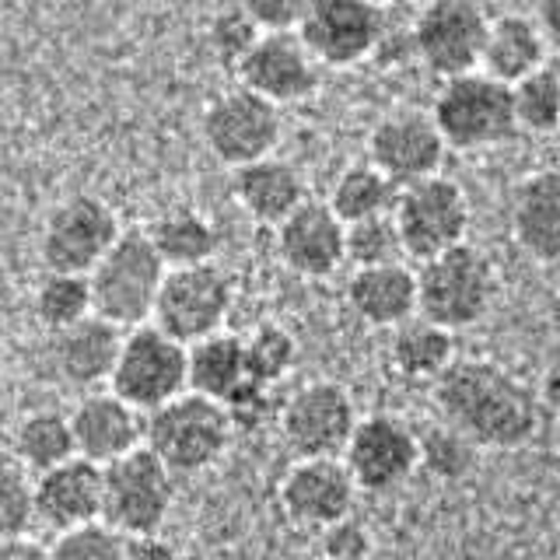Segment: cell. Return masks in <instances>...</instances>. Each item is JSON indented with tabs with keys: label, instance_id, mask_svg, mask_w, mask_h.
Returning a JSON list of instances; mask_svg holds the SVG:
<instances>
[{
	"label": "cell",
	"instance_id": "obj_47",
	"mask_svg": "<svg viewBox=\"0 0 560 560\" xmlns=\"http://www.w3.org/2000/svg\"><path fill=\"white\" fill-rule=\"evenodd\" d=\"M372 4H378V8H385V4H389V0H372Z\"/></svg>",
	"mask_w": 560,
	"mask_h": 560
},
{
	"label": "cell",
	"instance_id": "obj_45",
	"mask_svg": "<svg viewBox=\"0 0 560 560\" xmlns=\"http://www.w3.org/2000/svg\"><path fill=\"white\" fill-rule=\"evenodd\" d=\"M539 399H542V410H550L553 417H560V347L550 354L547 368H542Z\"/></svg>",
	"mask_w": 560,
	"mask_h": 560
},
{
	"label": "cell",
	"instance_id": "obj_20",
	"mask_svg": "<svg viewBox=\"0 0 560 560\" xmlns=\"http://www.w3.org/2000/svg\"><path fill=\"white\" fill-rule=\"evenodd\" d=\"M70 424H74L78 455L95 466H113L122 455L148 445V413L130 407L113 389L84 393L70 410Z\"/></svg>",
	"mask_w": 560,
	"mask_h": 560
},
{
	"label": "cell",
	"instance_id": "obj_12",
	"mask_svg": "<svg viewBox=\"0 0 560 560\" xmlns=\"http://www.w3.org/2000/svg\"><path fill=\"white\" fill-rule=\"evenodd\" d=\"M361 424L354 396L340 382H308L284 399L280 434L298 459H343Z\"/></svg>",
	"mask_w": 560,
	"mask_h": 560
},
{
	"label": "cell",
	"instance_id": "obj_28",
	"mask_svg": "<svg viewBox=\"0 0 560 560\" xmlns=\"http://www.w3.org/2000/svg\"><path fill=\"white\" fill-rule=\"evenodd\" d=\"M148 235L154 242V249L162 253L168 270L214 262L218 245H221L218 228L210 224L207 214H200V210H192V207H172L165 214H158L154 224L148 228Z\"/></svg>",
	"mask_w": 560,
	"mask_h": 560
},
{
	"label": "cell",
	"instance_id": "obj_29",
	"mask_svg": "<svg viewBox=\"0 0 560 560\" xmlns=\"http://www.w3.org/2000/svg\"><path fill=\"white\" fill-rule=\"evenodd\" d=\"M245 378H249L245 337L221 329L214 337L189 347V393L224 402Z\"/></svg>",
	"mask_w": 560,
	"mask_h": 560
},
{
	"label": "cell",
	"instance_id": "obj_11",
	"mask_svg": "<svg viewBox=\"0 0 560 560\" xmlns=\"http://www.w3.org/2000/svg\"><path fill=\"white\" fill-rule=\"evenodd\" d=\"M232 305H235V280L221 262L183 267V270H168L151 323L162 326L179 343L192 347L224 329Z\"/></svg>",
	"mask_w": 560,
	"mask_h": 560
},
{
	"label": "cell",
	"instance_id": "obj_36",
	"mask_svg": "<svg viewBox=\"0 0 560 560\" xmlns=\"http://www.w3.org/2000/svg\"><path fill=\"white\" fill-rule=\"evenodd\" d=\"M402 259H407V245H402L399 224L393 214L347 224V262H354V270L393 267V262Z\"/></svg>",
	"mask_w": 560,
	"mask_h": 560
},
{
	"label": "cell",
	"instance_id": "obj_8",
	"mask_svg": "<svg viewBox=\"0 0 560 560\" xmlns=\"http://www.w3.org/2000/svg\"><path fill=\"white\" fill-rule=\"evenodd\" d=\"M122 224L116 210L95 192H74L49 210L39 232V256L46 273H81L92 270L109 256L119 242Z\"/></svg>",
	"mask_w": 560,
	"mask_h": 560
},
{
	"label": "cell",
	"instance_id": "obj_38",
	"mask_svg": "<svg viewBox=\"0 0 560 560\" xmlns=\"http://www.w3.org/2000/svg\"><path fill=\"white\" fill-rule=\"evenodd\" d=\"M262 28L245 14L238 4L235 8H224L207 22V49L214 52V60L238 70L242 60L249 57V49L259 43Z\"/></svg>",
	"mask_w": 560,
	"mask_h": 560
},
{
	"label": "cell",
	"instance_id": "obj_48",
	"mask_svg": "<svg viewBox=\"0 0 560 560\" xmlns=\"http://www.w3.org/2000/svg\"><path fill=\"white\" fill-rule=\"evenodd\" d=\"M319 560H323V557H319Z\"/></svg>",
	"mask_w": 560,
	"mask_h": 560
},
{
	"label": "cell",
	"instance_id": "obj_2",
	"mask_svg": "<svg viewBox=\"0 0 560 560\" xmlns=\"http://www.w3.org/2000/svg\"><path fill=\"white\" fill-rule=\"evenodd\" d=\"M431 116L442 130L448 151H487L508 144L518 130L512 84H501L483 70L442 81L431 105Z\"/></svg>",
	"mask_w": 560,
	"mask_h": 560
},
{
	"label": "cell",
	"instance_id": "obj_44",
	"mask_svg": "<svg viewBox=\"0 0 560 560\" xmlns=\"http://www.w3.org/2000/svg\"><path fill=\"white\" fill-rule=\"evenodd\" d=\"M0 560H52V547L49 542H39L32 533L4 536V542H0Z\"/></svg>",
	"mask_w": 560,
	"mask_h": 560
},
{
	"label": "cell",
	"instance_id": "obj_19",
	"mask_svg": "<svg viewBox=\"0 0 560 560\" xmlns=\"http://www.w3.org/2000/svg\"><path fill=\"white\" fill-rule=\"evenodd\" d=\"M273 235L280 262L305 280H326L347 262V224L326 200H305Z\"/></svg>",
	"mask_w": 560,
	"mask_h": 560
},
{
	"label": "cell",
	"instance_id": "obj_7",
	"mask_svg": "<svg viewBox=\"0 0 560 560\" xmlns=\"http://www.w3.org/2000/svg\"><path fill=\"white\" fill-rule=\"evenodd\" d=\"M200 137L221 165L238 172L262 158H273L280 137H284V116H280V105L235 84L207 102L200 116Z\"/></svg>",
	"mask_w": 560,
	"mask_h": 560
},
{
	"label": "cell",
	"instance_id": "obj_40",
	"mask_svg": "<svg viewBox=\"0 0 560 560\" xmlns=\"http://www.w3.org/2000/svg\"><path fill=\"white\" fill-rule=\"evenodd\" d=\"M224 410H228V417H232L235 431H262L270 424H280V410H284V402L273 396V385L245 378L238 389L224 399Z\"/></svg>",
	"mask_w": 560,
	"mask_h": 560
},
{
	"label": "cell",
	"instance_id": "obj_10",
	"mask_svg": "<svg viewBox=\"0 0 560 560\" xmlns=\"http://www.w3.org/2000/svg\"><path fill=\"white\" fill-rule=\"evenodd\" d=\"M393 218L399 224L402 245H407V259L428 262L466 245L472 210L459 183L448 175H434V179L399 189Z\"/></svg>",
	"mask_w": 560,
	"mask_h": 560
},
{
	"label": "cell",
	"instance_id": "obj_25",
	"mask_svg": "<svg viewBox=\"0 0 560 560\" xmlns=\"http://www.w3.org/2000/svg\"><path fill=\"white\" fill-rule=\"evenodd\" d=\"M232 192H235V200L245 214H249L256 224H267V228H280L298 207H302L305 200H312L302 172L277 154L238 168L235 179H232Z\"/></svg>",
	"mask_w": 560,
	"mask_h": 560
},
{
	"label": "cell",
	"instance_id": "obj_34",
	"mask_svg": "<svg viewBox=\"0 0 560 560\" xmlns=\"http://www.w3.org/2000/svg\"><path fill=\"white\" fill-rule=\"evenodd\" d=\"M512 95L522 133L547 137L560 130V74L553 67H542L533 78L518 81Z\"/></svg>",
	"mask_w": 560,
	"mask_h": 560
},
{
	"label": "cell",
	"instance_id": "obj_14",
	"mask_svg": "<svg viewBox=\"0 0 560 560\" xmlns=\"http://www.w3.org/2000/svg\"><path fill=\"white\" fill-rule=\"evenodd\" d=\"M298 35L319 67L347 70L385 43V11L372 0H312Z\"/></svg>",
	"mask_w": 560,
	"mask_h": 560
},
{
	"label": "cell",
	"instance_id": "obj_35",
	"mask_svg": "<svg viewBox=\"0 0 560 560\" xmlns=\"http://www.w3.org/2000/svg\"><path fill=\"white\" fill-rule=\"evenodd\" d=\"M35 522H39L35 472L8 452L0 463V536H28Z\"/></svg>",
	"mask_w": 560,
	"mask_h": 560
},
{
	"label": "cell",
	"instance_id": "obj_13",
	"mask_svg": "<svg viewBox=\"0 0 560 560\" xmlns=\"http://www.w3.org/2000/svg\"><path fill=\"white\" fill-rule=\"evenodd\" d=\"M175 472L144 445L105 466V522L122 536L162 533L175 501Z\"/></svg>",
	"mask_w": 560,
	"mask_h": 560
},
{
	"label": "cell",
	"instance_id": "obj_30",
	"mask_svg": "<svg viewBox=\"0 0 560 560\" xmlns=\"http://www.w3.org/2000/svg\"><path fill=\"white\" fill-rule=\"evenodd\" d=\"M396 200H399V186L372 162L347 165L337 179H332L329 197H326V203L337 210V218L343 224H361V221L393 214Z\"/></svg>",
	"mask_w": 560,
	"mask_h": 560
},
{
	"label": "cell",
	"instance_id": "obj_46",
	"mask_svg": "<svg viewBox=\"0 0 560 560\" xmlns=\"http://www.w3.org/2000/svg\"><path fill=\"white\" fill-rule=\"evenodd\" d=\"M533 18L539 22L542 35H547V43L560 49V0H539Z\"/></svg>",
	"mask_w": 560,
	"mask_h": 560
},
{
	"label": "cell",
	"instance_id": "obj_37",
	"mask_svg": "<svg viewBox=\"0 0 560 560\" xmlns=\"http://www.w3.org/2000/svg\"><path fill=\"white\" fill-rule=\"evenodd\" d=\"M245 361H249V378L277 385L298 364V340L284 326L262 323L245 337Z\"/></svg>",
	"mask_w": 560,
	"mask_h": 560
},
{
	"label": "cell",
	"instance_id": "obj_39",
	"mask_svg": "<svg viewBox=\"0 0 560 560\" xmlns=\"http://www.w3.org/2000/svg\"><path fill=\"white\" fill-rule=\"evenodd\" d=\"M49 547L52 560H127V536L113 529L105 518L70 533H57Z\"/></svg>",
	"mask_w": 560,
	"mask_h": 560
},
{
	"label": "cell",
	"instance_id": "obj_6",
	"mask_svg": "<svg viewBox=\"0 0 560 560\" xmlns=\"http://www.w3.org/2000/svg\"><path fill=\"white\" fill-rule=\"evenodd\" d=\"M232 417L224 402L186 393L148 413V448L172 472H200L214 466L232 442Z\"/></svg>",
	"mask_w": 560,
	"mask_h": 560
},
{
	"label": "cell",
	"instance_id": "obj_42",
	"mask_svg": "<svg viewBox=\"0 0 560 560\" xmlns=\"http://www.w3.org/2000/svg\"><path fill=\"white\" fill-rule=\"evenodd\" d=\"M319 550H323V560H368L372 557V533H368L361 522L343 518L323 533Z\"/></svg>",
	"mask_w": 560,
	"mask_h": 560
},
{
	"label": "cell",
	"instance_id": "obj_1",
	"mask_svg": "<svg viewBox=\"0 0 560 560\" xmlns=\"http://www.w3.org/2000/svg\"><path fill=\"white\" fill-rule=\"evenodd\" d=\"M445 424L459 428L477 448L515 452L542 428V399L512 368L490 358H459L431 385Z\"/></svg>",
	"mask_w": 560,
	"mask_h": 560
},
{
	"label": "cell",
	"instance_id": "obj_24",
	"mask_svg": "<svg viewBox=\"0 0 560 560\" xmlns=\"http://www.w3.org/2000/svg\"><path fill=\"white\" fill-rule=\"evenodd\" d=\"M347 305L368 326L399 329L402 323H410L420 315L417 270H410L407 262L354 270L347 280Z\"/></svg>",
	"mask_w": 560,
	"mask_h": 560
},
{
	"label": "cell",
	"instance_id": "obj_4",
	"mask_svg": "<svg viewBox=\"0 0 560 560\" xmlns=\"http://www.w3.org/2000/svg\"><path fill=\"white\" fill-rule=\"evenodd\" d=\"M420 284V315L452 332L477 326L494 308L498 298V270L490 256L477 245H459L417 270Z\"/></svg>",
	"mask_w": 560,
	"mask_h": 560
},
{
	"label": "cell",
	"instance_id": "obj_27",
	"mask_svg": "<svg viewBox=\"0 0 560 560\" xmlns=\"http://www.w3.org/2000/svg\"><path fill=\"white\" fill-rule=\"evenodd\" d=\"M389 361L402 378L434 385L455 361H459L455 358V332L424 319V315H417V319L402 323L393 332Z\"/></svg>",
	"mask_w": 560,
	"mask_h": 560
},
{
	"label": "cell",
	"instance_id": "obj_22",
	"mask_svg": "<svg viewBox=\"0 0 560 560\" xmlns=\"http://www.w3.org/2000/svg\"><path fill=\"white\" fill-rule=\"evenodd\" d=\"M122 340H127L122 326L102 319V315H88L84 323L52 337V364L67 385L95 393L98 385L113 382Z\"/></svg>",
	"mask_w": 560,
	"mask_h": 560
},
{
	"label": "cell",
	"instance_id": "obj_23",
	"mask_svg": "<svg viewBox=\"0 0 560 560\" xmlns=\"http://www.w3.org/2000/svg\"><path fill=\"white\" fill-rule=\"evenodd\" d=\"M512 238L518 249L553 267L560 262V172L542 168L525 175L512 192Z\"/></svg>",
	"mask_w": 560,
	"mask_h": 560
},
{
	"label": "cell",
	"instance_id": "obj_33",
	"mask_svg": "<svg viewBox=\"0 0 560 560\" xmlns=\"http://www.w3.org/2000/svg\"><path fill=\"white\" fill-rule=\"evenodd\" d=\"M477 452L480 448L459 428L445 424V420L420 428V469L442 483L466 480L472 466H477Z\"/></svg>",
	"mask_w": 560,
	"mask_h": 560
},
{
	"label": "cell",
	"instance_id": "obj_32",
	"mask_svg": "<svg viewBox=\"0 0 560 560\" xmlns=\"http://www.w3.org/2000/svg\"><path fill=\"white\" fill-rule=\"evenodd\" d=\"M32 312L39 319L43 329H49L52 337L70 326L84 323L88 315H95V291L92 277L81 273H46L39 280L32 298Z\"/></svg>",
	"mask_w": 560,
	"mask_h": 560
},
{
	"label": "cell",
	"instance_id": "obj_5",
	"mask_svg": "<svg viewBox=\"0 0 560 560\" xmlns=\"http://www.w3.org/2000/svg\"><path fill=\"white\" fill-rule=\"evenodd\" d=\"M109 389L140 413L168 407L189 393V347L154 323L127 329Z\"/></svg>",
	"mask_w": 560,
	"mask_h": 560
},
{
	"label": "cell",
	"instance_id": "obj_43",
	"mask_svg": "<svg viewBox=\"0 0 560 560\" xmlns=\"http://www.w3.org/2000/svg\"><path fill=\"white\" fill-rule=\"evenodd\" d=\"M127 560H179V550L162 533L127 536Z\"/></svg>",
	"mask_w": 560,
	"mask_h": 560
},
{
	"label": "cell",
	"instance_id": "obj_9",
	"mask_svg": "<svg viewBox=\"0 0 560 560\" xmlns=\"http://www.w3.org/2000/svg\"><path fill=\"white\" fill-rule=\"evenodd\" d=\"M490 14L480 0H428L410 28L413 57L434 78L452 81L480 70Z\"/></svg>",
	"mask_w": 560,
	"mask_h": 560
},
{
	"label": "cell",
	"instance_id": "obj_41",
	"mask_svg": "<svg viewBox=\"0 0 560 560\" xmlns=\"http://www.w3.org/2000/svg\"><path fill=\"white\" fill-rule=\"evenodd\" d=\"M312 0H238V8L253 18L262 32H298Z\"/></svg>",
	"mask_w": 560,
	"mask_h": 560
},
{
	"label": "cell",
	"instance_id": "obj_15",
	"mask_svg": "<svg viewBox=\"0 0 560 560\" xmlns=\"http://www.w3.org/2000/svg\"><path fill=\"white\" fill-rule=\"evenodd\" d=\"M445 154L448 144L431 113L399 109L382 116L368 133V162L389 175L399 189L442 175Z\"/></svg>",
	"mask_w": 560,
	"mask_h": 560
},
{
	"label": "cell",
	"instance_id": "obj_31",
	"mask_svg": "<svg viewBox=\"0 0 560 560\" xmlns=\"http://www.w3.org/2000/svg\"><path fill=\"white\" fill-rule=\"evenodd\" d=\"M11 455L25 469H32L35 477L78 459V438H74V424H70V413H60V410L28 413L22 424L14 428Z\"/></svg>",
	"mask_w": 560,
	"mask_h": 560
},
{
	"label": "cell",
	"instance_id": "obj_21",
	"mask_svg": "<svg viewBox=\"0 0 560 560\" xmlns=\"http://www.w3.org/2000/svg\"><path fill=\"white\" fill-rule=\"evenodd\" d=\"M39 522L52 533H70L105 518V466L70 459L35 477Z\"/></svg>",
	"mask_w": 560,
	"mask_h": 560
},
{
	"label": "cell",
	"instance_id": "obj_18",
	"mask_svg": "<svg viewBox=\"0 0 560 560\" xmlns=\"http://www.w3.org/2000/svg\"><path fill=\"white\" fill-rule=\"evenodd\" d=\"M358 490L343 459H298L280 483V508L302 529L326 533L329 525L350 518Z\"/></svg>",
	"mask_w": 560,
	"mask_h": 560
},
{
	"label": "cell",
	"instance_id": "obj_16",
	"mask_svg": "<svg viewBox=\"0 0 560 560\" xmlns=\"http://www.w3.org/2000/svg\"><path fill=\"white\" fill-rule=\"evenodd\" d=\"M347 469L368 494H389L420 469V431L393 413H368L343 455Z\"/></svg>",
	"mask_w": 560,
	"mask_h": 560
},
{
	"label": "cell",
	"instance_id": "obj_26",
	"mask_svg": "<svg viewBox=\"0 0 560 560\" xmlns=\"http://www.w3.org/2000/svg\"><path fill=\"white\" fill-rule=\"evenodd\" d=\"M547 49L550 43L533 14L508 11L490 18L480 70L494 81L515 88L518 81L533 78L536 70L547 67Z\"/></svg>",
	"mask_w": 560,
	"mask_h": 560
},
{
	"label": "cell",
	"instance_id": "obj_3",
	"mask_svg": "<svg viewBox=\"0 0 560 560\" xmlns=\"http://www.w3.org/2000/svg\"><path fill=\"white\" fill-rule=\"evenodd\" d=\"M168 267L162 253L154 249L148 232L130 228L92 270L95 315L109 319L122 329L144 326L154 319L158 294L165 288Z\"/></svg>",
	"mask_w": 560,
	"mask_h": 560
},
{
	"label": "cell",
	"instance_id": "obj_17",
	"mask_svg": "<svg viewBox=\"0 0 560 560\" xmlns=\"http://www.w3.org/2000/svg\"><path fill=\"white\" fill-rule=\"evenodd\" d=\"M242 88H249L259 98L273 105H298L319 88V60L298 32H262L249 57L235 70Z\"/></svg>",
	"mask_w": 560,
	"mask_h": 560
}]
</instances>
